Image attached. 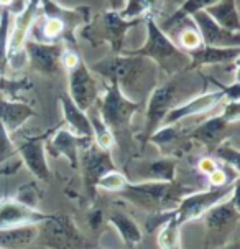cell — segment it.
Here are the masks:
<instances>
[{"instance_id": "obj_1", "label": "cell", "mask_w": 240, "mask_h": 249, "mask_svg": "<svg viewBox=\"0 0 240 249\" xmlns=\"http://www.w3.org/2000/svg\"><path fill=\"white\" fill-rule=\"evenodd\" d=\"M94 71L117 83L128 99L140 103L157 88L158 66L148 58L117 53L94 63Z\"/></svg>"}, {"instance_id": "obj_2", "label": "cell", "mask_w": 240, "mask_h": 249, "mask_svg": "<svg viewBox=\"0 0 240 249\" xmlns=\"http://www.w3.org/2000/svg\"><path fill=\"white\" fill-rule=\"evenodd\" d=\"M43 7V15H38L33 22V40L43 43H58L66 40L68 43H76V30L89 23L91 10L87 7L64 8L56 5L53 0H40Z\"/></svg>"}, {"instance_id": "obj_3", "label": "cell", "mask_w": 240, "mask_h": 249, "mask_svg": "<svg viewBox=\"0 0 240 249\" xmlns=\"http://www.w3.org/2000/svg\"><path fill=\"white\" fill-rule=\"evenodd\" d=\"M146 38L145 43L137 50H125L120 53L137 54V56L148 58L168 76H175L179 73H186L189 66V56L184 50H181L175 41L168 36L153 17L146 18Z\"/></svg>"}, {"instance_id": "obj_4", "label": "cell", "mask_w": 240, "mask_h": 249, "mask_svg": "<svg viewBox=\"0 0 240 249\" xmlns=\"http://www.w3.org/2000/svg\"><path fill=\"white\" fill-rule=\"evenodd\" d=\"M119 195L128 203L138 206L150 213L173 212L178 206L181 198L186 195L183 185L173 181H128L119 192Z\"/></svg>"}, {"instance_id": "obj_5", "label": "cell", "mask_w": 240, "mask_h": 249, "mask_svg": "<svg viewBox=\"0 0 240 249\" xmlns=\"http://www.w3.org/2000/svg\"><path fill=\"white\" fill-rule=\"evenodd\" d=\"M109 81L111 83H109L104 96L100 98L97 111L102 122L112 132L113 139H119L128 134L132 117L140 107V103L128 99L120 91L115 81H112V79H109Z\"/></svg>"}, {"instance_id": "obj_6", "label": "cell", "mask_w": 240, "mask_h": 249, "mask_svg": "<svg viewBox=\"0 0 240 249\" xmlns=\"http://www.w3.org/2000/svg\"><path fill=\"white\" fill-rule=\"evenodd\" d=\"M237 188V181H232V183L222 185V187H212L210 190H206V192L184 195L178 206L173 210V219H175L176 225L183 226L189 221L203 218L212 206L229 198Z\"/></svg>"}, {"instance_id": "obj_7", "label": "cell", "mask_w": 240, "mask_h": 249, "mask_svg": "<svg viewBox=\"0 0 240 249\" xmlns=\"http://www.w3.org/2000/svg\"><path fill=\"white\" fill-rule=\"evenodd\" d=\"M176 91L178 84L175 79H168L163 84H157L148 96V106H146V122H145V142L161 127L166 114L175 107Z\"/></svg>"}, {"instance_id": "obj_8", "label": "cell", "mask_w": 240, "mask_h": 249, "mask_svg": "<svg viewBox=\"0 0 240 249\" xmlns=\"http://www.w3.org/2000/svg\"><path fill=\"white\" fill-rule=\"evenodd\" d=\"M43 225V246L49 249H82L84 238L68 216L51 214Z\"/></svg>"}, {"instance_id": "obj_9", "label": "cell", "mask_w": 240, "mask_h": 249, "mask_svg": "<svg viewBox=\"0 0 240 249\" xmlns=\"http://www.w3.org/2000/svg\"><path fill=\"white\" fill-rule=\"evenodd\" d=\"M79 162H81V167H82L84 185H86L87 192L91 193V196H94L100 177L111 170H115V163H113V160H112L111 152L100 149V147H97L92 142L81 150V154H79Z\"/></svg>"}, {"instance_id": "obj_10", "label": "cell", "mask_w": 240, "mask_h": 249, "mask_svg": "<svg viewBox=\"0 0 240 249\" xmlns=\"http://www.w3.org/2000/svg\"><path fill=\"white\" fill-rule=\"evenodd\" d=\"M68 83H69V98L73 103L82 111H89L92 106H96L99 96H97V83L91 70L82 60L68 70Z\"/></svg>"}, {"instance_id": "obj_11", "label": "cell", "mask_w": 240, "mask_h": 249, "mask_svg": "<svg viewBox=\"0 0 240 249\" xmlns=\"http://www.w3.org/2000/svg\"><path fill=\"white\" fill-rule=\"evenodd\" d=\"M49 130L41 136L28 137L25 141L14 142L16 154H18L22 163L27 165L28 170L41 181H49L51 174H49L48 160H46V141L49 137Z\"/></svg>"}, {"instance_id": "obj_12", "label": "cell", "mask_w": 240, "mask_h": 249, "mask_svg": "<svg viewBox=\"0 0 240 249\" xmlns=\"http://www.w3.org/2000/svg\"><path fill=\"white\" fill-rule=\"evenodd\" d=\"M206 228H208L209 241H216V238H225L237 226L239 221V200L237 190L230 195L229 201H221L204 214Z\"/></svg>"}, {"instance_id": "obj_13", "label": "cell", "mask_w": 240, "mask_h": 249, "mask_svg": "<svg viewBox=\"0 0 240 249\" xmlns=\"http://www.w3.org/2000/svg\"><path fill=\"white\" fill-rule=\"evenodd\" d=\"M189 18L196 25L197 32L203 38V45L229 48V46H240V32H230L221 27L216 20L206 10H199L192 14Z\"/></svg>"}, {"instance_id": "obj_14", "label": "cell", "mask_w": 240, "mask_h": 249, "mask_svg": "<svg viewBox=\"0 0 240 249\" xmlns=\"http://www.w3.org/2000/svg\"><path fill=\"white\" fill-rule=\"evenodd\" d=\"M222 99H225V94H224V91L217 86V89L199 94V96H196V98L186 101V103L176 104V106L166 114L161 125H171L183 119H188V117H194V116H199V114H206V112L212 111L214 107L222 103Z\"/></svg>"}, {"instance_id": "obj_15", "label": "cell", "mask_w": 240, "mask_h": 249, "mask_svg": "<svg viewBox=\"0 0 240 249\" xmlns=\"http://www.w3.org/2000/svg\"><path fill=\"white\" fill-rule=\"evenodd\" d=\"M25 53H27L28 61L36 71L43 74H54L58 73L61 66V54L63 46L60 43H43L36 40H25L23 43Z\"/></svg>"}, {"instance_id": "obj_16", "label": "cell", "mask_w": 240, "mask_h": 249, "mask_svg": "<svg viewBox=\"0 0 240 249\" xmlns=\"http://www.w3.org/2000/svg\"><path fill=\"white\" fill-rule=\"evenodd\" d=\"M49 216L51 214H46L38 208H32V206L20 203L15 198L0 200V228L41 225Z\"/></svg>"}, {"instance_id": "obj_17", "label": "cell", "mask_w": 240, "mask_h": 249, "mask_svg": "<svg viewBox=\"0 0 240 249\" xmlns=\"http://www.w3.org/2000/svg\"><path fill=\"white\" fill-rule=\"evenodd\" d=\"M49 141H48V149L53 155H58V157H66L69 162V165L78 170L79 168V152H81L84 147H87L89 143L94 141L87 137H79L76 134L71 132L69 129H56V132L49 134Z\"/></svg>"}, {"instance_id": "obj_18", "label": "cell", "mask_w": 240, "mask_h": 249, "mask_svg": "<svg viewBox=\"0 0 240 249\" xmlns=\"http://www.w3.org/2000/svg\"><path fill=\"white\" fill-rule=\"evenodd\" d=\"M38 15H40V0H27L23 10L20 14H16L14 30L8 35V46H7L8 61L12 58H15L18 53H22L23 43L28 38L30 28Z\"/></svg>"}, {"instance_id": "obj_19", "label": "cell", "mask_w": 240, "mask_h": 249, "mask_svg": "<svg viewBox=\"0 0 240 249\" xmlns=\"http://www.w3.org/2000/svg\"><path fill=\"white\" fill-rule=\"evenodd\" d=\"M138 22H140V18L127 20V18H122L119 12L107 10L99 20V35L104 36L112 45L113 54H117L122 52L125 33L128 32V28H132Z\"/></svg>"}, {"instance_id": "obj_20", "label": "cell", "mask_w": 240, "mask_h": 249, "mask_svg": "<svg viewBox=\"0 0 240 249\" xmlns=\"http://www.w3.org/2000/svg\"><path fill=\"white\" fill-rule=\"evenodd\" d=\"M189 56V70H197L208 65H224V63L237 61L240 46H229V48H219V46L201 45L196 50L186 52Z\"/></svg>"}, {"instance_id": "obj_21", "label": "cell", "mask_w": 240, "mask_h": 249, "mask_svg": "<svg viewBox=\"0 0 240 249\" xmlns=\"http://www.w3.org/2000/svg\"><path fill=\"white\" fill-rule=\"evenodd\" d=\"M33 116H35V111L28 104L0 96V122L10 136L15 134Z\"/></svg>"}, {"instance_id": "obj_22", "label": "cell", "mask_w": 240, "mask_h": 249, "mask_svg": "<svg viewBox=\"0 0 240 249\" xmlns=\"http://www.w3.org/2000/svg\"><path fill=\"white\" fill-rule=\"evenodd\" d=\"M63 117H64V124L68 125L69 130L79 137L92 139V124L86 111L79 109L69 98V94H61L60 98Z\"/></svg>"}, {"instance_id": "obj_23", "label": "cell", "mask_w": 240, "mask_h": 249, "mask_svg": "<svg viewBox=\"0 0 240 249\" xmlns=\"http://www.w3.org/2000/svg\"><path fill=\"white\" fill-rule=\"evenodd\" d=\"M230 127V124L227 122L224 117L219 114L214 116L210 119L204 121L199 127H196V130L192 132V139L203 142L204 145H208L209 149H216L219 143H222L227 137V129Z\"/></svg>"}, {"instance_id": "obj_24", "label": "cell", "mask_w": 240, "mask_h": 249, "mask_svg": "<svg viewBox=\"0 0 240 249\" xmlns=\"http://www.w3.org/2000/svg\"><path fill=\"white\" fill-rule=\"evenodd\" d=\"M38 226H16V228H0V249H22L38 239Z\"/></svg>"}, {"instance_id": "obj_25", "label": "cell", "mask_w": 240, "mask_h": 249, "mask_svg": "<svg viewBox=\"0 0 240 249\" xmlns=\"http://www.w3.org/2000/svg\"><path fill=\"white\" fill-rule=\"evenodd\" d=\"M109 223L115 228L122 241L128 249H135L142 243V230L130 214L124 212H113L109 216Z\"/></svg>"}, {"instance_id": "obj_26", "label": "cell", "mask_w": 240, "mask_h": 249, "mask_svg": "<svg viewBox=\"0 0 240 249\" xmlns=\"http://www.w3.org/2000/svg\"><path fill=\"white\" fill-rule=\"evenodd\" d=\"M206 12L225 30L240 32V17L237 0H217L214 5L206 8Z\"/></svg>"}, {"instance_id": "obj_27", "label": "cell", "mask_w": 240, "mask_h": 249, "mask_svg": "<svg viewBox=\"0 0 240 249\" xmlns=\"http://www.w3.org/2000/svg\"><path fill=\"white\" fill-rule=\"evenodd\" d=\"M22 165L10 134L0 122V175H12Z\"/></svg>"}, {"instance_id": "obj_28", "label": "cell", "mask_w": 240, "mask_h": 249, "mask_svg": "<svg viewBox=\"0 0 240 249\" xmlns=\"http://www.w3.org/2000/svg\"><path fill=\"white\" fill-rule=\"evenodd\" d=\"M216 2L217 0H184L178 10H176L175 14H171L165 22L161 25H158V27L165 33H168L173 27H178L179 22H183L184 18H189L192 14H196V12H199V10H206V8L214 5Z\"/></svg>"}, {"instance_id": "obj_29", "label": "cell", "mask_w": 240, "mask_h": 249, "mask_svg": "<svg viewBox=\"0 0 240 249\" xmlns=\"http://www.w3.org/2000/svg\"><path fill=\"white\" fill-rule=\"evenodd\" d=\"M145 174L142 181L145 180H157V181H173L176 172V160L175 159H158L151 163L145 165Z\"/></svg>"}, {"instance_id": "obj_30", "label": "cell", "mask_w": 240, "mask_h": 249, "mask_svg": "<svg viewBox=\"0 0 240 249\" xmlns=\"http://www.w3.org/2000/svg\"><path fill=\"white\" fill-rule=\"evenodd\" d=\"M179 231L181 226L176 225L173 216L160 228L158 233V246L161 249H181V241H179Z\"/></svg>"}, {"instance_id": "obj_31", "label": "cell", "mask_w": 240, "mask_h": 249, "mask_svg": "<svg viewBox=\"0 0 240 249\" xmlns=\"http://www.w3.org/2000/svg\"><path fill=\"white\" fill-rule=\"evenodd\" d=\"M127 183H128L127 177L115 168V170H111V172H107V174H104L102 177H100L99 181H97V187L102 188V190H107V192L119 193Z\"/></svg>"}, {"instance_id": "obj_32", "label": "cell", "mask_w": 240, "mask_h": 249, "mask_svg": "<svg viewBox=\"0 0 240 249\" xmlns=\"http://www.w3.org/2000/svg\"><path fill=\"white\" fill-rule=\"evenodd\" d=\"M178 46L184 52H191V50H196L197 46L203 45V38H201L199 32H197L196 25L192 23L191 20V27L188 28H183L178 35Z\"/></svg>"}, {"instance_id": "obj_33", "label": "cell", "mask_w": 240, "mask_h": 249, "mask_svg": "<svg viewBox=\"0 0 240 249\" xmlns=\"http://www.w3.org/2000/svg\"><path fill=\"white\" fill-rule=\"evenodd\" d=\"M217 159H221L222 162L227 163L229 167H234L235 172H239V149L232 147L229 142H222L214 149Z\"/></svg>"}, {"instance_id": "obj_34", "label": "cell", "mask_w": 240, "mask_h": 249, "mask_svg": "<svg viewBox=\"0 0 240 249\" xmlns=\"http://www.w3.org/2000/svg\"><path fill=\"white\" fill-rule=\"evenodd\" d=\"M20 203L27 205V206H32V208H36V203L40 200V192L36 190L35 183H27L25 187L16 193V198Z\"/></svg>"}, {"instance_id": "obj_35", "label": "cell", "mask_w": 240, "mask_h": 249, "mask_svg": "<svg viewBox=\"0 0 240 249\" xmlns=\"http://www.w3.org/2000/svg\"><path fill=\"white\" fill-rule=\"evenodd\" d=\"M221 116L229 122V124H237L240 117V104L239 101H227V104L222 109Z\"/></svg>"}, {"instance_id": "obj_36", "label": "cell", "mask_w": 240, "mask_h": 249, "mask_svg": "<svg viewBox=\"0 0 240 249\" xmlns=\"http://www.w3.org/2000/svg\"><path fill=\"white\" fill-rule=\"evenodd\" d=\"M25 3H27V0H0V7L7 8L12 15L20 14L23 10Z\"/></svg>"}, {"instance_id": "obj_37", "label": "cell", "mask_w": 240, "mask_h": 249, "mask_svg": "<svg viewBox=\"0 0 240 249\" xmlns=\"http://www.w3.org/2000/svg\"><path fill=\"white\" fill-rule=\"evenodd\" d=\"M216 168H217V163H216V160H214V159H203L199 162L201 174H204L208 177L212 174V172H216Z\"/></svg>"}, {"instance_id": "obj_38", "label": "cell", "mask_w": 240, "mask_h": 249, "mask_svg": "<svg viewBox=\"0 0 240 249\" xmlns=\"http://www.w3.org/2000/svg\"><path fill=\"white\" fill-rule=\"evenodd\" d=\"M107 2H109L111 10H115V12H119L120 8L125 5V0H107Z\"/></svg>"}, {"instance_id": "obj_39", "label": "cell", "mask_w": 240, "mask_h": 249, "mask_svg": "<svg viewBox=\"0 0 240 249\" xmlns=\"http://www.w3.org/2000/svg\"><path fill=\"white\" fill-rule=\"evenodd\" d=\"M224 249H239V243L237 241H234V243H229Z\"/></svg>"}]
</instances>
